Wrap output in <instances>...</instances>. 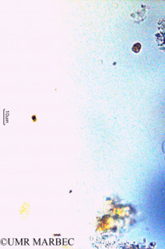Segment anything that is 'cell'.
<instances>
[{
  "instance_id": "cell-1",
  "label": "cell",
  "mask_w": 165,
  "mask_h": 249,
  "mask_svg": "<svg viewBox=\"0 0 165 249\" xmlns=\"http://www.w3.org/2000/svg\"><path fill=\"white\" fill-rule=\"evenodd\" d=\"M140 47H141L140 43H135L134 47H133V50H134L135 53H137V52L140 51Z\"/></svg>"
},
{
  "instance_id": "cell-2",
  "label": "cell",
  "mask_w": 165,
  "mask_h": 249,
  "mask_svg": "<svg viewBox=\"0 0 165 249\" xmlns=\"http://www.w3.org/2000/svg\"><path fill=\"white\" fill-rule=\"evenodd\" d=\"M164 152H165V144H164Z\"/></svg>"
}]
</instances>
